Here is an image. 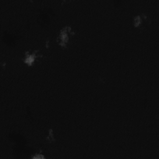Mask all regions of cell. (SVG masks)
Returning <instances> with one entry per match:
<instances>
[{
    "label": "cell",
    "instance_id": "cell-1",
    "mask_svg": "<svg viewBox=\"0 0 159 159\" xmlns=\"http://www.w3.org/2000/svg\"><path fill=\"white\" fill-rule=\"evenodd\" d=\"M72 33L71 27L69 26H65L60 31L59 34L57 37V42L62 47H65L69 41L70 35Z\"/></svg>",
    "mask_w": 159,
    "mask_h": 159
},
{
    "label": "cell",
    "instance_id": "cell-2",
    "mask_svg": "<svg viewBox=\"0 0 159 159\" xmlns=\"http://www.w3.org/2000/svg\"><path fill=\"white\" fill-rule=\"evenodd\" d=\"M37 52H38L37 50L34 51L33 52H30L29 51L26 52L23 59L24 62L27 65H29V66L32 65L34 63L37 57H38Z\"/></svg>",
    "mask_w": 159,
    "mask_h": 159
},
{
    "label": "cell",
    "instance_id": "cell-4",
    "mask_svg": "<svg viewBox=\"0 0 159 159\" xmlns=\"http://www.w3.org/2000/svg\"><path fill=\"white\" fill-rule=\"evenodd\" d=\"M45 156L41 154H36L32 157V159H44Z\"/></svg>",
    "mask_w": 159,
    "mask_h": 159
},
{
    "label": "cell",
    "instance_id": "cell-3",
    "mask_svg": "<svg viewBox=\"0 0 159 159\" xmlns=\"http://www.w3.org/2000/svg\"><path fill=\"white\" fill-rule=\"evenodd\" d=\"M142 23V19L141 17L139 15L136 16L134 18V26L135 27H138Z\"/></svg>",
    "mask_w": 159,
    "mask_h": 159
}]
</instances>
